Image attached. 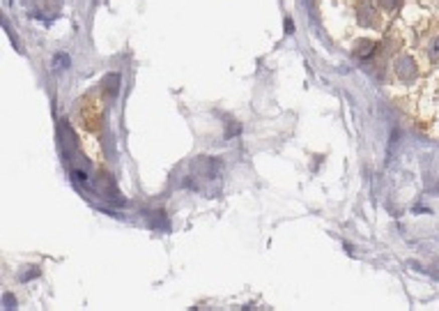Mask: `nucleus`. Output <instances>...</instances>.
Here are the masks:
<instances>
[{"mask_svg":"<svg viewBox=\"0 0 439 311\" xmlns=\"http://www.w3.org/2000/svg\"><path fill=\"white\" fill-rule=\"evenodd\" d=\"M239 131H242V125H239V122H230L228 131H226V138H233L235 134H239Z\"/></svg>","mask_w":439,"mask_h":311,"instance_id":"obj_11","label":"nucleus"},{"mask_svg":"<svg viewBox=\"0 0 439 311\" xmlns=\"http://www.w3.org/2000/svg\"><path fill=\"white\" fill-rule=\"evenodd\" d=\"M359 23H361V26H373V23H375V19H373V7H370V3L361 5V10H359Z\"/></svg>","mask_w":439,"mask_h":311,"instance_id":"obj_5","label":"nucleus"},{"mask_svg":"<svg viewBox=\"0 0 439 311\" xmlns=\"http://www.w3.org/2000/svg\"><path fill=\"white\" fill-rule=\"evenodd\" d=\"M375 46H377V44L375 42H370V39H361V42H357V49H354V55H357V58H370V55L375 53Z\"/></svg>","mask_w":439,"mask_h":311,"instance_id":"obj_2","label":"nucleus"},{"mask_svg":"<svg viewBox=\"0 0 439 311\" xmlns=\"http://www.w3.org/2000/svg\"><path fill=\"white\" fill-rule=\"evenodd\" d=\"M396 74L400 79H405V81H409V79L416 76V62L409 58V55H402V58H398L396 60Z\"/></svg>","mask_w":439,"mask_h":311,"instance_id":"obj_1","label":"nucleus"},{"mask_svg":"<svg viewBox=\"0 0 439 311\" xmlns=\"http://www.w3.org/2000/svg\"><path fill=\"white\" fill-rule=\"evenodd\" d=\"M39 272H42V270H39V265H28V268H23V272L19 274V279H21L23 284H26V281H33V279H37Z\"/></svg>","mask_w":439,"mask_h":311,"instance_id":"obj_7","label":"nucleus"},{"mask_svg":"<svg viewBox=\"0 0 439 311\" xmlns=\"http://www.w3.org/2000/svg\"><path fill=\"white\" fill-rule=\"evenodd\" d=\"M60 138H62V143H65V147H74L76 145V136H74V131L69 129V125H67V120L60 122Z\"/></svg>","mask_w":439,"mask_h":311,"instance_id":"obj_3","label":"nucleus"},{"mask_svg":"<svg viewBox=\"0 0 439 311\" xmlns=\"http://www.w3.org/2000/svg\"><path fill=\"white\" fill-rule=\"evenodd\" d=\"M380 3V7H384L386 12H391V10H396L398 5H400V0H377Z\"/></svg>","mask_w":439,"mask_h":311,"instance_id":"obj_10","label":"nucleus"},{"mask_svg":"<svg viewBox=\"0 0 439 311\" xmlns=\"http://www.w3.org/2000/svg\"><path fill=\"white\" fill-rule=\"evenodd\" d=\"M103 90H106L108 97H115L120 90V74H108V76L103 79Z\"/></svg>","mask_w":439,"mask_h":311,"instance_id":"obj_4","label":"nucleus"},{"mask_svg":"<svg viewBox=\"0 0 439 311\" xmlns=\"http://www.w3.org/2000/svg\"><path fill=\"white\" fill-rule=\"evenodd\" d=\"M294 33V21L292 19H285V35H292Z\"/></svg>","mask_w":439,"mask_h":311,"instance_id":"obj_13","label":"nucleus"},{"mask_svg":"<svg viewBox=\"0 0 439 311\" xmlns=\"http://www.w3.org/2000/svg\"><path fill=\"white\" fill-rule=\"evenodd\" d=\"M71 175H74V180L76 182H87V175L83 173V171H71Z\"/></svg>","mask_w":439,"mask_h":311,"instance_id":"obj_12","label":"nucleus"},{"mask_svg":"<svg viewBox=\"0 0 439 311\" xmlns=\"http://www.w3.org/2000/svg\"><path fill=\"white\" fill-rule=\"evenodd\" d=\"M67 67H71V58L67 53H55L53 55V69L55 71H65Z\"/></svg>","mask_w":439,"mask_h":311,"instance_id":"obj_6","label":"nucleus"},{"mask_svg":"<svg viewBox=\"0 0 439 311\" xmlns=\"http://www.w3.org/2000/svg\"><path fill=\"white\" fill-rule=\"evenodd\" d=\"M430 60H434V62L439 60V37H434L430 42Z\"/></svg>","mask_w":439,"mask_h":311,"instance_id":"obj_9","label":"nucleus"},{"mask_svg":"<svg viewBox=\"0 0 439 311\" xmlns=\"http://www.w3.org/2000/svg\"><path fill=\"white\" fill-rule=\"evenodd\" d=\"M3 309H7V311L17 309V297L12 293H3Z\"/></svg>","mask_w":439,"mask_h":311,"instance_id":"obj_8","label":"nucleus"}]
</instances>
